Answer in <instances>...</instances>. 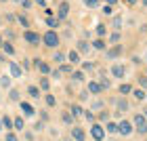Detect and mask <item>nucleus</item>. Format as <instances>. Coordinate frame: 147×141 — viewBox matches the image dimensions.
Returning <instances> with one entry per match:
<instances>
[{"mask_svg": "<svg viewBox=\"0 0 147 141\" xmlns=\"http://www.w3.org/2000/svg\"><path fill=\"white\" fill-rule=\"evenodd\" d=\"M135 131H139L141 135H147V118L143 114H137L135 116Z\"/></svg>", "mask_w": 147, "mask_h": 141, "instance_id": "f257e3e1", "label": "nucleus"}, {"mask_svg": "<svg viewBox=\"0 0 147 141\" xmlns=\"http://www.w3.org/2000/svg\"><path fill=\"white\" fill-rule=\"evenodd\" d=\"M69 61H71L74 65L80 63V53H78V51H71V53H69Z\"/></svg>", "mask_w": 147, "mask_h": 141, "instance_id": "2eb2a0df", "label": "nucleus"}, {"mask_svg": "<svg viewBox=\"0 0 147 141\" xmlns=\"http://www.w3.org/2000/svg\"><path fill=\"white\" fill-rule=\"evenodd\" d=\"M113 2H116V0H107V4H113Z\"/></svg>", "mask_w": 147, "mask_h": 141, "instance_id": "de8ad7c7", "label": "nucleus"}, {"mask_svg": "<svg viewBox=\"0 0 147 141\" xmlns=\"http://www.w3.org/2000/svg\"><path fill=\"white\" fill-rule=\"evenodd\" d=\"M116 105H118V110H120V112H126V110H128V103H126L124 99H118V103H116Z\"/></svg>", "mask_w": 147, "mask_h": 141, "instance_id": "a211bd4d", "label": "nucleus"}, {"mask_svg": "<svg viewBox=\"0 0 147 141\" xmlns=\"http://www.w3.org/2000/svg\"><path fill=\"white\" fill-rule=\"evenodd\" d=\"M0 84H2L4 89H9V86H11V78L9 76H2V78H0Z\"/></svg>", "mask_w": 147, "mask_h": 141, "instance_id": "412c9836", "label": "nucleus"}, {"mask_svg": "<svg viewBox=\"0 0 147 141\" xmlns=\"http://www.w3.org/2000/svg\"><path fill=\"white\" fill-rule=\"evenodd\" d=\"M23 118H15L13 120V129H17V131H23Z\"/></svg>", "mask_w": 147, "mask_h": 141, "instance_id": "4468645a", "label": "nucleus"}, {"mask_svg": "<svg viewBox=\"0 0 147 141\" xmlns=\"http://www.w3.org/2000/svg\"><path fill=\"white\" fill-rule=\"evenodd\" d=\"M0 46H4V42H2V36H0Z\"/></svg>", "mask_w": 147, "mask_h": 141, "instance_id": "49530a36", "label": "nucleus"}, {"mask_svg": "<svg viewBox=\"0 0 147 141\" xmlns=\"http://www.w3.org/2000/svg\"><path fill=\"white\" fill-rule=\"evenodd\" d=\"M23 38L28 40L30 44H38V42H40V36H38V34H34V32H25Z\"/></svg>", "mask_w": 147, "mask_h": 141, "instance_id": "6e6552de", "label": "nucleus"}, {"mask_svg": "<svg viewBox=\"0 0 147 141\" xmlns=\"http://www.w3.org/2000/svg\"><path fill=\"white\" fill-rule=\"evenodd\" d=\"M84 118H86V120H90V122L95 120V116H92V112H84Z\"/></svg>", "mask_w": 147, "mask_h": 141, "instance_id": "a19ab883", "label": "nucleus"}, {"mask_svg": "<svg viewBox=\"0 0 147 141\" xmlns=\"http://www.w3.org/2000/svg\"><path fill=\"white\" fill-rule=\"evenodd\" d=\"M109 40H111V42H113V44H116V42H118V40H120V34H118V32H113V34L109 36Z\"/></svg>", "mask_w": 147, "mask_h": 141, "instance_id": "4c0bfd02", "label": "nucleus"}, {"mask_svg": "<svg viewBox=\"0 0 147 141\" xmlns=\"http://www.w3.org/2000/svg\"><path fill=\"white\" fill-rule=\"evenodd\" d=\"M4 53H9V55H13V53H15V49H13V44H9V42H4Z\"/></svg>", "mask_w": 147, "mask_h": 141, "instance_id": "393cba45", "label": "nucleus"}, {"mask_svg": "<svg viewBox=\"0 0 147 141\" xmlns=\"http://www.w3.org/2000/svg\"><path fill=\"white\" fill-rule=\"evenodd\" d=\"M107 131L109 133H118V124L116 122H107Z\"/></svg>", "mask_w": 147, "mask_h": 141, "instance_id": "bb28decb", "label": "nucleus"}, {"mask_svg": "<svg viewBox=\"0 0 147 141\" xmlns=\"http://www.w3.org/2000/svg\"><path fill=\"white\" fill-rule=\"evenodd\" d=\"M21 112L25 114V116H34V107H32L30 103H25V101H21Z\"/></svg>", "mask_w": 147, "mask_h": 141, "instance_id": "1a4fd4ad", "label": "nucleus"}, {"mask_svg": "<svg viewBox=\"0 0 147 141\" xmlns=\"http://www.w3.org/2000/svg\"><path fill=\"white\" fill-rule=\"evenodd\" d=\"M36 68L42 72V74H49L51 72V68H49V63H40V61H36Z\"/></svg>", "mask_w": 147, "mask_h": 141, "instance_id": "dca6fc26", "label": "nucleus"}, {"mask_svg": "<svg viewBox=\"0 0 147 141\" xmlns=\"http://www.w3.org/2000/svg\"><path fill=\"white\" fill-rule=\"evenodd\" d=\"M0 61H2V57H0Z\"/></svg>", "mask_w": 147, "mask_h": 141, "instance_id": "603ef678", "label": "nucleus"}, {"mask_svg": "<svg viewBox=\"0 0 147 141\" xmlns=\"http://www.w3.org/2000/svg\"><path fill=\"white\" fill-rule=\"evenodd\" d=\"M135 97H137V99H145V91H143V89H137V91H135Z\"/></svg>", "mask_w": 147, "mask_h": 141, "instance_id": "7c9ffc66", "label": "nucleus"}, {"mask_svg": "<svg viewBox=\"0 0 147 141\" xmlns=\"http://www.w3.org/2000/svg\"><path fill=\"white\" fill-rule=\"evenodd\" d=\"M67 13H69V4H67V2H61V4H59L57 19H59V21H61V19H65V17H67Z\"/></svg>", "mask_w": 147, "mask_h": 141, "instance_id": "423d86ee", "label": "nucleus"}, {"mask_svg": "<svg viewBox=\"0 0 147 141\" xmlns=\"http://www.w3.org/2000/svg\"><path fill=\"white\" fill-rule=\"evenodd\" d=\"M132 131H135V126H132V124L128 122V120H122V122L118 124V133H122L124 137H126V135H130Z\"/></svg>", "mask_w": 147, "mask_h": 141, "instance_id": "20e7f679", "label": "nucleus"}, {"mask_svg": "<svg viewBox=\"0 0 147 141\" xmlns=\"http://www.w3.org/2000/svg\"><path fill=\"white\" fill-rule=\"evenodd\" d=\"M61 72H67V74H69V72H74V70H71V65H63V70H61Z\"/></svg>", "mask_w": 147, "mask_h": 141, "instance_id": "37998d69", "label": "nucleus"}, {"mask_svg": "<svg viewBox=\"0 0 147 141\" xmlns=\"http://www.w3.org/2000/svg\"><path fill=\"white\" fill-rule=\"evenodd\" d=\"M111 74H113L116 78H124V68H122V65H113V68H111Z\"/></svg>", "mask_w": 147, "mask_h": 141, "instance_id": "9b49d317", "label": "nucleus"}, {"mask_svg": "<svg viewBox=\"0 0 147 141\" xmlns=\"http://www.w3.org/2000/svg\"><path fill=\"white\" fill-rule=\"evenodd\" d=\"M6 141H17V135L15 133H6Z\"/></svg>", "mask_w": 147, "mask_h": 141, "instance_id": "58836bf2", "label": "nucleus"}, {"mask_svg": "<svg viewBox=\"0 0 147 141\" xmlns=\"http://www.w3.org/2000/svg\"><path fill=\"white\" fill-rule=\"evenodd\" d=\"M11 99H13V101H19V91L13 89V91H11Z\"/></svg>", "mask_w": 147, "mask_h": 141, "instance_id": "c9c22d12", "label": "nucleus"}, {"mask_svg": "<svg viewBox=\"0 0 147 141\" xmlns=\"http://www.w3.org/2000/svg\"><path fill=\"white\" fill-rule=\"evenodd\" d=\"M63 122L65 124H71V116H69V114H63Z\"/></svg>", "mask_w": 147, "mask_h": 141, "instance_id": "ea45409f", "label": "nucleus"}, {"mask_svg": "<svg viewBox=\"0 0 147 141\" xmlns=\"http://www.w3.org/2000/svg\"><path fill=\"white\" fill-rule=\"evenodd\" d=\"M84 4L90 6V9H97V6H99V0H84Z\"/></svg>", "mask_w": 147, "mask_h": 141, "instance_id": "5701e85b", "label": "nucleus"}, {"mask_svg": "<svg viewBox=\"0 0 147 141\" xmlns=\"http://www.w3.org/2000/svg\"><path fill=\"white\" fill-rule=\"evenodd\" d=\"M143 4H145V6H147V0H143Z\"/></svg>", "mask_w": 147, "mask_h": 141, "instance_id": "3c124183", "label": "nucleus"}, {"mask_svg": "<svg viewBox=\"0 0 147 141\" xmlns=\"http://www.w3.org/2000/svg\"><path fill=\"white\" fill-rule=\"evenodd\" d=\"M9 70H11V76H13V78H21V76H23L21 65L15 63V61H11V63H9Z\"/></svg>", "mask_w": 147, "mask_h": 141, "instance_id": "39448f33", "label": "nucleus"}, {"mask_svg": "<svg viewBox=\"0 0 147 141\" xmlns=\"http://www.w3.org/2000/svg\"><path fill=\"white\" fill-rule=\"evenodd\" d=\"M120 53H122V46L118 44V46H113L111 51H107V59H116V57L120 55Z\"/></svg>", "mask_w": 147, "mask_h": 141, "instance_id": "9d476101", "label": "nucleus"}, {"mask_svg": "<svg viewBox=\"0 0 147 141\" xmlns=\"http://www.w3.org/2000/svg\"><path fill=\"white\" fill-rule=\"evenodd\" d=\"M92 46H95V49H99V51H101V49H105V42H103L101 38H99V40H95V42H92Z\"/></svg>", "mask_w": 147, "mask_h": 141, "instance_id": "b1692460", "label": "nucleus"}, {"mask_svg": "<svg viewBox=\"0 0 147 141\" xmlns=\"http://www.w3.org/2000/svg\"><path fill=\"white\" fill-rule=\"evenodd\" d=\"M101 86H103V89H109V80H105V78H101Z\"/></svg>", "mask_w": 147, "mask_h": 141, "instance_id": "79ce46f5", "label": "nucleus"}, {"mask_svg": "<svg viewBox=\"0 0 147 141\" xmlns=\"http://www.w3.org/2000/svg\"><path fill=\"white\" fill-rule=\"evenodd\" d=\"M97 34H99V36H105V34H107V28H105V25H99V28H97Z\"/></svg>", "mask_w": 147, "mask_h": 141, "instance_id": "2f4dec72", "label": "nucleus"}, {"mask_svg": "<svg viewBox=\"0 0 147 141\" xmlns=\"http://www.w3.org/2000/svg\"><path fill=\"white\" fill-rule=\"evenodd\" d=\"M88 91L97 95V93H101V91H103V86L99 84V82H88Z\"/></svg>", "mask_w": 147, "mask_h": 141, "instance_id": "f8f14e48", "label": "nucleus"}, {"mask_svg": "<svg viewBox=\"0 0 147 141\" xmlns=\"http://www.w3.org/2000/svg\"><path fill=\"white\" fill-rule=\"evenodd\" d=\"M71 137L76 139V141H84V139H86V135H84V131L80 129V126H74V129H71Z\"/></svg>", "mask_w": 147, "mask_h": 141, "instance_id": "0eeeda50", "label": "nucleus"}, {"mask_svg": "<svg viewBox=\"0 0 147 141\" xmlns=\"http://www.w3.org/2000/svg\"><path fill=\"white\" fill-rule=\"evenodd\" d=\"M69 114H71L74 118H78V116H82L84 112H82V107H80V105H71L69 107Z\"/></svg>", "mask_w": 147, "mask_h": 141, "instance_id": "ddd939ff", "label": "nucleus"}, {"mask_svg": "<svg viewBox=\"0 0 147 141\" xmlns=\"http://www.w3.org/2000/svg\"><path fill=\"white\" fill-rule=\"evenodd\" d=\"M55 103H57V99H55V97H53V95H46V105H51V107H53Z\"/></svg>", "mask_w": 147, "mask_h": 141, "instance_id": "c85d7f7f", "label": "nucleus"}, {"mask_svg": "<svg viewBox=\"0 0 147 141\" xmlns=\"http://www.w3.org/2000/svg\"><path fill=\"white\" fill-rule=\"evenodd\" d=\"M113 28H122V17H116V19H113Z\"/></svg>", "mask_w": 147, "mask_h": 141, "instance_id": "72a5a7b5", "label": "nucleus"}, {"mask_svg": "<svg viewBox=\"0 0 147 141\" xmlns=\"http://www.w3.org/2000/svg\"><path fill=\"white\" fill-rule=\"evenodd\" d=\"M143 116H145V118H147V110H145V114H143Z\"/></svg>", "mask_w": 147, "mask_h": 141, "instance_id": "8fccbe9b", "label": "nucleus"}, {"mask_svg": "<svg viewBox=\"0 0 147 141\" xmlns=\"http://www.w3.org/2000/svg\"><path fill=\"white\" fill-rule=\"evenodd\" d=\"M101 11L105 13V15H111V11H113V9H111V4H105V6H103Z\"/></svg>", "mask_w": 147, "mask_h": 141, "instance_id": "e433bc0d", "label": "nucleus"}, {"mask_svg": "<svg viewBox=\"0 0 147 141\" xmlns=\"http://www.w3.org/2000/svg\"><path fill=\"white\" fill-rule=\"evenodd\" d=\"M74 80H76V82H82V80H84V74H82V72H74Z\"/></svg>", "mask_w": 147, "mask_h": 141, "instance_id": "a878e982", "label": "nucleus"}, {"mask_svg": "<svg viewBox=\"0 0 147 141\" xmlns=\"http://www.w3.org/2000/svg\"><path fill=\"white\" fill-rule=\"evenodd\" d=\"M0 129H4V126H2V120H0Z\"/></svg>", "mask_w": 147, "mask_h": 141, "instance_id": "09e8293b", "label": "nucleus"}, {"mask_svg": "<svg viewBox=\"0 0 147 141\" xmlns=\"http://www.w3.org/2000/svg\"><path fill=\"white\" fill-rule=\"evenodd\" d=\"M2 126H4V129H13V120L9 116H4L2 118Z\"/></svg>", "mask_w": 147, "mask_h": 141, "instance_id": "aec40b11", "label": "nucleus"}, {"mask_svg": "<svg viewBox=\"0 0 147 141\" xmlns=\"http://www.w3.org/2000/svg\"><path fill=\"white\" fill-rule=\"evenodd\" d=\"M139 84H141L143 91H145V89H147V78H145V76H139Z\"/></svg>", "mask_w": 147, "mask_h": 141, "instance_id": "f704fd0d", "label": "nucleus"}, {"mask_svg": "<svg viewBox=\"0 0 147 141\" xmlns=\"http://www.w3.org/2000/svg\"><path fill=\"white\" fill-rule=\"evenodd\" d=\"M46 25H51V28H57V25H59V19H57V17H49V19H46Z\"/></svg>", "mask_w": 147, "mask_h": 141, "instance_id": "6ab92c4d", "label": "nucleus"}, {"mask_svg": "<svg viewBox=\"0 0 147 141\" xmlns=\"http://www.w3.org/2000/svg\"><path fill=\"white\" fill-rule=\"evenodd\" d=\"M120 93H122V95H128L130 93V84H122L120 86Z\"/></svg>", "mask_w": 147, "mask_h": 141, "instance_id": "cd10ccee", "label": "nucleus"}, {"mask_svg": "<svg viewBox=\"0 0 147 141\" xmlns=\"http://www.w3.org/2000/svg\"><path fill=\"white\" fill-rule=\"evenodd\" d=\"M36 2H38L40 6H44V4H46V0H36Z\"/></svg>", "mask_w": 147, "mask_h": 141, "instance_id": "c03bdc74", "label": "nucleus"}, {"mask_svg": "<svg viewBox=\"0 0 147 141\" xmlns=\"http://www.w3.org/2000/svg\"><path fill=\"white\" fill-rule=\"evenodd\" d=\"M40 89H42V91H49V80H46V78L40 80Z\"/></svg>", "mask_w": 147, "mask_h": 141, "instance_id": "c756f323", "label": "nucleus"}, {"mask_svg": "<svg viewBox=\"0 0 147 141\" xmlns=\"http://www.w3.org/2000/svg\"><path fill=\"white\" fill-rule=\"evenodd\" d=\"M124 2H126V4H135L137 0H124Z\"/></svg>", "mask_w": 147, "mask_h": 141, "instance_id": "a18cd8bd", "label": "nucleus"}, {"mask_svg": "<svg viewBox=\"0 0 147 141\" xmlns=\"http://www.w3.org/2000/svg\"><path fill=\"white\" fill-rule=\"evenodd\" d=\"M90 135H92V139H95V141H103V137H105L103 126H101V124H92V126H90Z\"/></svg>", "mask_w": 147, "mask_h": 141, "instance_id": "7ed1b4c3", "label": "nucleus"}, {"mask_svg": "<svg viewBox=\"0 0 147 141\" xmlns=\"http://www.w3.org/2000/svg\"><path fill=\"white\" fill-rule=\"evenodd\" d=\"M88 49H90V46H88V42H84V40H82V42H78V51H82V53H86Z\"/></svg>", "mask_w": 147, "mask_h": 141, "instance_id": "4be33fe9", "label": "nucleus"}, {"mask_svg": "<svg viewBox=\"0 0 147 141\" xmlns=\"http://www.w3.org/2000/svg\"><path fill=\"white\" fill-rule=\"evenodd\" d=\"M42 40H44V44L46 46H57L59 44V36H57V32H46V34L42 36Z\"/></svg>", "mask_w": 147, "mask_h": 141, "instance_id": "f03ea898", "label": "nucleus"}, {"mask_svg": "<svg viewBox=\"0 0 147 141\" xmlns=\"http://www.w3.org/2000/svg\"><path fill=\"white\" fill-rule=\"evenodd\" d=\"M53 59H55V61H57V63H63V61H65V57H63V53H57V55H55V57H53Z\"/></svg>", "mask_w": 147, "mask_h": 141, "instance_id": "473e14b6", "label": "nucleus"}, {"mask_svg": "<svg viewBox=\"0 0 147 141\" xmlns=\"http://www.w3.org/2000/svg\"><path fill=\"white\" fill-rule=\"evenodd\" d=\"M28 93H30V95L34 97V99H38V97H40V89H38V86H30Z\"/></svg>", "mask_w": 147, "mask_h": 141, "instance_id": "f3484780", "label": "nucleus"}]
</instances>
